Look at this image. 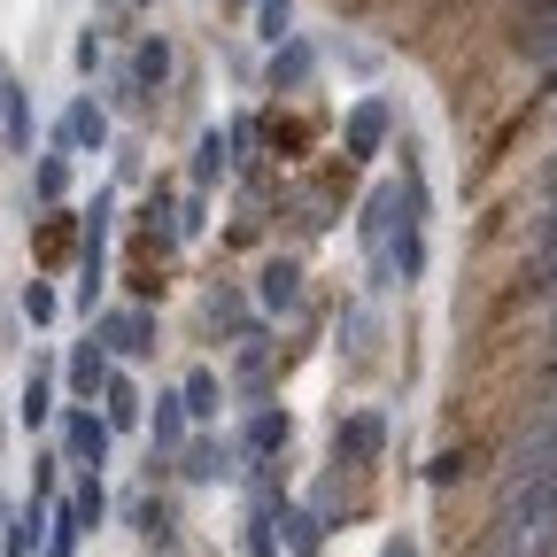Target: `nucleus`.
I'll return each mask as SVG.
<instances>
[{
  "label": "nucleus",
  "mask_w": 557,
  "mask_h": 557,
  "mask_svg": "<svg viewBox=\"0 0 557 557\" xmlns=\"http://www.w3.org/2000/svg\"><path fill=\"white\" fill-rule=\"evenodd\" d=\"M519 47L542 62V70H557V0H542V9L527 16V32H519Z\"/></svg>",
  "instance_id": "20"
},
{
  "label": "nucleus",
  "mask_w": 557,
  "mask_h": 557,
  "mask_svg": "<svg viewBox=\"0 0 557 557\" xmlns=\"http://www.w3.org/2000/svg\"><path fill=\"white\" fill-rule=\"evenodd\" d=\"M240 465H248V449H240V442H218V434H209V442H186V449H178V472H186L194 487L240 480Z\"/></svg>",
  "instance_id": "5"
},
{
  "label": "nucleus",
  "mask_w": 557,
  "mask_h": 557,
  "mask_svg": "<svg viewBox=\"0 0 557 557\" xmlns=\"http://www.w3.org/2000/svg\"><path fill=\"white\" fill-rule=\"evenodd\" d=\"M240 549L248 557H278V511H248L240 519Z\"/></svg>",
  "instance_id": "25"
},
{
  "label": "nucleus",
  "mask_w": 557,
  "mask_h": 557,
  "mask_svg": "<svg viewBox=\"0 0 557 557\" xmlns=\"http://www.w3.org/2000/svg\"><path fill=\"white\" fill-rule=\"evenodd\" d=\"M380 557H418V542H410V534H387V542H380Z\"/></svg>",
  "instance_id": "30"
},
{
  "label": "nucleus",
  "mask_w": 557,
  "mask_h": 557,
  "mask_svg": "<svg viewBox=\"0 0 557 557\" xmlns=\"http://www.w3.org/2000/svg\"><path fill=\"white\" fill-rule=\"evenodd\" d=\"M225 171H233V139H225V132H218V124H209V132H201V139H194V186H201V194H209V186H218V178H225Z\"/></svg>",
  "instance_id": "18"
},
{
  "label": "nucleus",
  "mask_w": 557,
  "mask_h": 557,
  "mask_svg": "<svg viewBox=\"0 0 557 557\" xmlns=\"http://www.w3.org/2000/svg\"><path fill=\"white\" fill-rule=\"evenodd\" d=\"M387 132H395L387 101H380V94H364L357 109H348V124H341V148H348V156L364 163V156H380V148H387Z\"/></svg>",
  "instance_id": "6"
},
{
  "label": "nucleus",
  "mask_w": 557,
  "mask_h": 557,
  "mask_svg": "<svg viewBox=\"0 0 557 557\" xmlns=\"http://www.w3.org/2000/svg\"><path fill=\"white\" fill-rule=\"evenodd\" d=\"M178 403H186V426H209V418H218V403H225V380H218V372H186Z\"/></svg>",
  "instance_id": "19"
},
{
  "label": "nucleus",
  "mask_w": 557,
  "mask_h": 557,
  "mask_svg": "<svg viewBox=\"0 0 557 557\" xmlns=\"http://www.w3.org/2000/svg\"><path fill=\"white\" fill-rule=\"evenodd\" d=\"M256 295H263V310H271V318L302 310V263H287V256L263 263V271H256Z\"/></svg>",
  "instance_id": "12"
},
{
  "label": "nucleus",
  "mask_w": 557,
  "mask_h": 557,
  "mask_svg": "<svg viewBox=\"0 0 557 557\" xmlns=\"http://www.w3.org/2000/svg\"><path fill=\"white\" fill-rule=\"evenodd\" d=\"M209 318H218V333H225V341H248V333H263V318H256V310H248V302H240L233 287H218V302H209Z\"/></svg>",
  "instance_id": "23"
},
{
  "label": "nucleus",
  "mask_w": 557,
  "mask_h": 557,
  "mask_svg": "<svg viewBox=\"0 0 557 557\" xmlns=\"http://www.w3.org/2000/svg\"><path fill=\"white\" fill-rule=\"evenodd\" d=\"M124 519L139 527V542H148V549H171V527H178V519H171V504H163V496H139Z\"/></svg>",
  "instance_id": "22"
},
{
  "label": "nucleus",
  "mask_w": 557,
  "mask_h": 557,
  "mask_svg": "<svg viewBox=\"0 0 557 557\" xmlns=\"http://www.w3.org/2000/svg\"><path fill=\"white\" fill-rule=\"evenodd\" d=\"M139 426H148L156 457H178V449H186V403H178V387H171V395H156V410L139 418Z\"/></svg>",
  "instance_id": "15"
},
{
  "label": "nucleus",
  "mask_w": 557,
  "mask_h": 557,
  "mask_svg": "<svg viewBox=\"0 0 557 557\" xmlns=\"http://www.w3.org/2000/svg\"><path fill=\"white\" fill-rule=\"evenodd\" d=\"M70 62H78V78H94V70H109V39H101V32H78V47H70Z\"/></svg>",
  "instance_id": "28"
},
{
  "label": "nucleus",
  "mask_w": 557,
  "mask_h": 557,
  "mask_svg": "<svg viewBox=\"0 0 557 557\" xmlns=\"http://www.w3.org/2000/svg\"><path fill=\"white\" fill-rule=\"evenodd\" d=\"M109 372H116V357L86 333L78 348H70V364H62V387H70V403H94L101 387H109Z\"/></svg>",
  "instance_id": "7"
},
{
  "label": "nucleus",
  "mask_w": 557,
  "mask_h": 557,
  "mask_svg": "<svg viewBox=\"0 0 557 557\" xmlns=\"http://www.w3.org/2000/svg\"><path fill=\"white\" fill-rule=\"evenodd\" d=\"M171 62H178V54H171V39H139L124 70H132V86H139V94H163V78H171Z\"/></svg>",
  "instance_id": "17"
},
{
  "label": "nucleus",
  "mask_w": 557,
  "mask_h": 557,
  "mask_svg": "<svg viewBox=\"0 0 557 557\" xmlns=\"http://www.w3.org/2000/svg\"><path fill=\"white\" fill-rule=\"evenodd\" d=\"M310 70H318V47L287 32V39L271 47V62H263V78H271V94H302V86H310Z\"/></svg>",
  "instance_id": "9"
},
{
  "label": "nucleus",
  "mask_w": 557,
  "mask_h": 557,
  "mask_svg": "<svg viewBox=\"0 0 557 557\" xmlns=\"http://www.w3.org/2000/svg\"><path fill=\"white\" fill-rule=\"evenodd\" d=\"M101 9H116V0H101Z\"/></svg>",
  "instance_id": "32"
},
{
  "label": "nucleus",
  "mask_w": 557,
  "mask_h": 557,
  "mask_svg": "<svg viewBox=\"0 0 557 557\" xmlns=\"http://www.w3.org/2000/svg\"><path fill=\"white\" fill-rule=\"evenodd\" d=\"M380 449H387V418L380 410L333 418V465H380Z\"/></svg>",
  "instance_id": "4"
},
{
  "label": "nucleus",
  "mask_w": 557,
  "mask_h": 557,
  "mask_svg": "<svg viewBox=\"0 0 557 557\" xmlns=\"http://www.w3.org/2000/svg\"><path fill=\"white\" fill-rule=\"evenodd\" d=\"M54 418H62V457L86 465V472H109V457H116L109 418H101L94 403H70V410H54Z\"/></svg>",
  "instance_id": "1"
},
{
  "label": "nucleus",
  "mask_w": 557,
  "mask_h": 557,
  "mask_svg": "<svg viewBox=\"0 0 557 557\" xmlns=\"http://www.w3.org/2000/svg\"><path fill=\"white\" fill-rule=\"evenodd\" d=\"M457 472H465V457H457V449H442V457H434V465H426V480H434V487H449V480H457Z\"/></svg>",
  "instance_id": "29"
},
{
  "label": "nucleus",
  "mask_w": 557,
  "mask_h": 557,
  "mask_svg": "<svg viewBox=\"0 0 557 557\" xmlns=\"http://www.w3.org/2000/svg\"><path fill=\"white\" fill-rule=\"evenodd\" d=\"M0 148L32 156V94H24V78H9V70H0Z\"/></svg>",
  "instance_id": "10"
},
{
  "label": "nucleus",
  "mask_w": 557,
  "mask_h": 557,
  "mask_svg": "<svg viewBox=\"0 0 557 557\" xmlns=\"http://www.w3.org/2000/svg\"><path fill=\"white\" fill-rule=\"evenodd\" d=\"M94 341L109 348L116 364L156 357V318H148V310H94Z\"/></svg>",
  "instance_id": "3"
},
{
  "label": "nucleus",
  "mask_w": 557,
  "mask_h": 557,
  "mask_svg": "<svg viewBox=\"0 0 557 557\" xmlns=\"http://www.w3.org/2000/svg\"><path fill=\"white\" fill-rule=\"evenodd\" d=\"M39 549H47V504L32 496L9 527H0V557H39Z\"/></svg>",
  "instance_id": "16"
},
{
  "label": "nucleus",
  "mask_w": 557,
  "mask_h": 557,
  "mask_svg": "<svg viewBox=\"0 0 557 557\" xmlns=\"http://www.w3.org/2000/svg\"><path fill=\"white\" fill-rule=\"evenodd\" d=\"M278 549H287V557H325V511L278 504Z\"/></svg>",
  "instance_id": "14"
},
{
  "label": "nucleus",
  "mask_w": 557,
  "mask_h": 557,
  "mask_svg": "<svg viewBox=\"0 0 557 557\" xmlns=\"http://www.w3.org/2000/svg\"><path fill=\"white\" fill-rule=\"evenodd\" d=\"M240 9H248V0H240Z\"/></svg>",
  "instance_id": "33"
},
{
  "label": "nucleus",
  "mask_w": 557,
  "mask_h": 557,
  "mask_svg": "<svg viewBox=\"0 0 557 557\" xmlns=\"http://www.w3.org/2000/svg\"><path fill=\"white\" fill-rule=\"evenodd\" d=\"M16 310H24V325H54L62 318V295L47 287V278H32V287L16 295Z\"/></svg>",
  "instance_id": "26"
},
{
  "label": "nucleus",
  "mask_w": 557,
  "mask_h": 557,
  "mask_svg": "<svg viewBox=\"0 0 557 557\" xmlns=\"http://www.w3.org/2000/svg\"><path fill=\"white\" fill-rule=\"evenodd\" d=\"M549 94H557V70H549Z\"/></svg>",
  "instance_id": "31"
},
{
  "label": "nucleus",
  "mask_w": 557,
  "mask_h": 557,
  "mask_svg": "<svg viewBox=\"0 0 557 557\" xmlns=\"http://www.w3.org/2000/svg\"><path fill=\"white\" fill-rule=\"evenodd\" d=\"M287 442H295V410H278V403L248 410V426H240V449H248V457H278Z\"/></svg>",
  "instance_id": "11"
},
{
  "label": "nucleus",
  "mask_w": 557,
  "mask_h": 557,
  "mask_svg": "<svg viewBox=\"0 0 557 557\" xmlns=\"http://www.w3.org/2000/svg\"><path fill=\"white\" fill-rule=\"evenodd\" d=\"M62 194H70V148H47V156L32 163V201H47V209H54Z\"/></svg>",
  "instance_id": "21"
},
{
  "label": "nucleus",
  "mask_w": 557,
  "mask_h": 557,
  "mask_svg": "<svg viewBox=\"0 0 557 557\" xmlns=\"http://www.w3.org/2000/svg\"><path fill=\"white\" fill-rule=\"evenodd\" d=\"M47 148H70V156H101L109 148V109H101V94H78L62 109V124L47 132Z\"/></svg>",
  "instance_id": "2"
},
{
  "label": "nucleus",
  "mask_w": 557,
  "mask_h": 557,
  "mask_svg": "<svg viewBox=\"0 0 557 557\" xmlns=\"http://www.w3.org/2000/svg\"><path fill=\"white\" fill-rule=\"evenodd\" d=\"M256 32H263V47H278L295 32V0H256Z\"/></svg>",
  "instance_id": "27"
},
{
  "label": "nucleus",
  "mask_w": 557,
  "mask_h": 557,
  "mask_svg": "<svg viewBox=\"0 0 557 557\" xmlns=\"http://www.w3.org/2000/svg\"><path fill=\"white\" fill-rule=\"evenodd\" d=\"M54 357H32V380H24V395H16V426L24 434H47L54 426Z\"/></svg>",
  "instance_id": "8"
},
{
  "label": "nucleus",
  "mask_w": 557,
  "mask_h": 557,
  "mask_svg": "<svg viewBox=\"0 0 557 557\" xmlns=\"http://www.w3.org/2000/svg\"><path fill=\"white\" fill-rule=\"evenodd\" d=\"M94 403H101V418H109V434H132L139 418H148V403H139V387H132V372H124V364L109 372V387H101Z\"/></svg>",
  "instance_id": "13"
},
{
  "label": "nucleus",
  "mask_w": 557,
  "mask_h": 557,
  "mask_svg": "<svg viewBox=\"0 0 557 557\" xmlns=\"http://www.w3.org/2000/svg\"><path fill=\"white\" fill-rule=\"evenodd\" d=\"M70 511H78V527L94 534L101 519H109V487H101V472H78V487H70V496H62Z\"/></svg>",
  "instance_id": "24"
}]
</instances>
